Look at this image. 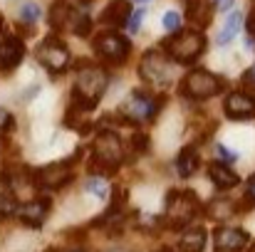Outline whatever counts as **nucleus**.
Here are the masks:
<instances>
[{
    "label": "nucleus",
    "mask_w": 255,
    "mask_h": 252,
    "mask_svg": "<svg viewBox=\"0 0 255 252\" xmlns=\"http://www.w3.org/2000/svg\"><path fill=\"white\" fill-rule=\"evenodd\" d=\"M206 248V230L203 228H188L183 230L178 240V252H203Z\"/></svg>",
    "instance_id": "a211bd4d"
},
{
    "label": "nucleus",
    "mask_w": 255,
    "mask_h": 252,
    "mask_svg": "<svg viewBox=\"0 0 255 252\" xmlns=\"http://www.w3.org/2000/svg\"><path fill=\"white\" fill-rule=\"evenodd\" d=\"M15 129V121H12V114L0 109V131H12Z\"/></svg>",
    "instance_id": "7c9ffc66"
},
{
    "label": "nucleus",
    "mask_w": 255,
    "mask_h": 252,
    "mask_svg": "<svg viewBox=\"0 0 255 252\" xmlns=\"http://www.w3.org/2000/svg\"><path fill=\"white\" fill-rule=\"evenodd\" d=\"M85 190L87 193H92L94 198H107L109 193H107V183L99 178V175H94V178H89L85 183Z\"/></svg>",
    "instance_id": "a878e982"
},
{
    "label": "nucleus",
    "mask_w": 255,
    "mask_h": 252,
    "mask_svg": "<svg viewBox=\"0 0 255 252\" xmlns=\"http://www.w3.org/2000/svg\"><path fill=\"white\" fill-rule=\"evenodd\" d=\"M248 32H251V35H255V7H253V12L248 15Z\"/></svg>",
    "instance_id": "f704fd0d"
},
{
    "label": "nucleus",
    "mask_w": 255,
    "mask_h": 252,
    "mask_svg": "<svg viewBox=\"0 0 255 252\" xmlns=\"http://www.w3.org/2000/svg\"><path fill=\"white\" fill-rule=\"evenodd\" d=\"M236 210H238V208H236L231 200H226V198H223V200H221V198H216V200H211V203H208V215H211V218H216V220H226V218H231Z\"/></svg>",
    "instance_id": "5701e85b"
},
{
    "label": "nucleus",
    "mask_w": 255,
    "mask_h": 252,
    "mask_svg": "<svg viewBox=\"0 0 255 252\" xmlns=\"http://www.w3.org/2000/svg\"><path fill=\"white\" fill-rule=\"evenodd\" d=\"M25 57V42L17 37V35H10L2 40L0 45V72L2 75H10Z\"/></svg>",
    "instance_id": "ddd939ff"
},
{
    "label": "nucleus",
    "mask_w": 255,
    "mask_h": 252,
    "mask_svg": "<svg viewBox=\"0 0 255 252\" xmlns=\"http://www.w3.org/2000/svg\"><path fill=\"white\" fill-rule=\"evenodd\" d=\"M80 159H82V149H77V151H75V156H72V159H67V161L50 164V166H42V168H37V170H32V183H35V188L57 190V188L67 185V183L75 178L72 166H75V161H80Z\"/></svg>",
    "instance_id": "0eeeda50"
},
{
    "label": "nucleus",
    "mask_w": 255,
    "mask_h": 252,
    "mask_svg": "<svg viewBox=\"0 0 255 252\" xmlns=\"http://www.w3.org/2000/svg\"><path fill=\"white\" fill-rule=\"evenodd\" d=\"M221 89H223V80L208 70H191L178 84V91L186 99H198V101L221 94Z\"/></svg>",
    "instance_id": "423d86ee"
},
{
    "label": "nucleus",
    "mask_w": 255,
    "mask_h": 252,
    "mask_svg": "<svg viewBox=\"0 0 255 252\" xmlns=\"http://www.w3.org/2000/svg\"><path fill=\"white\" fill-rule=\"evenodd\" d=\"M124 164V146L122 139L117 136V131L112 129H102L94 139L92 146V156H89V173L102 175H114L119 166Z\"/></svg>",
    "instance_id": "f257e3e1"
},
{
    "label": "nucleus",
    "mask_w": 255,
    "mask_h": 252,
    "mask_svg": "<svg viewBox=\"0 0 255 252\" xmlns=\"http://www.w3.org/2000/svg\"><path fill=\"white\" fill-rule=\"evenodd\" d=\"M37 62L47 70V72H52V75H60V72H65L67 70V65H70V47L57 37V35H47L40 45H37Z\"/></svg>",
    "instance_id": "6e6552de"
},
{
    "label": "nucleus",
    "mask_w": 255,
    "mask_h": 252,
    "mask_svg": "<svg viewBox=\"0 0 255 252\" xmlns=\"http://www.w3.org/2000/svg\"><path fill=\"white\" fill-rule=\"evenodd\" d=\"M216 154H218L221 164H233V161H238V154H236V151H231V149H226L223 144H218V146H216Z\"/></svg>",
    "instance_id": "c85d7f7f"
},
{
    "label": "nucleus",
    "mask_w": 255,
    "mask_h": 252,
    "mask_svg": "<svg viewBox=\"0 0 255 252\" xmlns=\"http://www.w3.org/2000/svg\"><path fill=\"white\" fill-rule=\"evenodd\" d=\"M241 25H243V12H241V10H233V12L228 15V20H226V27H223L221 35H218V45H228V42L236 37V32L241 30Z\"/></svg>",
    "instance_id": "412c9836"
},
{
    "label": "nucleus",
    "mask_w": 255,
    "mask_h": 252,
    "mask_svg": "<svg viewBox=\"0 0 255 252\" xmlns=\"http://www.w3.org/2000/svg\"><path fill=\"white\" fill-rule=\"evenodd\" d=\"M80 75H77V91L87 96L89 101L99 104V99L104 96L107 91V84H109V75L107 70H102L99 65H92V62H80Z\"/></svg>",
    "instance_id": "1a4fd4ad"
},
{
    "label": "nucleus",
    "mask_w": 255,
    "mask_h": 252,
    "mask_svg": "<svg viewBox=\"0 0 255 252\" xmlns=\"http://www.w3.org/2000/svg\"><path fill=\"white\" fill-rule=\"evenodd\" d=\"M92 47L97 52V57L107 65H124L131 55V42L119 35L117 30H107V32H99L94 40H92Z\"/></svg>",
    "instance_id": "39448f33"
},
{
    "label": "nucleus",
    "mask_w": 255,
    "mask_h": 252,
    "mask_svg": "<svg viewBox=\"0 0 255 252\" xmlns=\"http://www.w3.org/2000/svg\"><path fill=\"white\" fill-rule=\"evenodd\" d=\"M161 50L166 52L171 62H178V65H193L203 50H206V35L201 30H178L176 35L166 37L161 42Z\"/></svg>",
    "instance_id": "f03ea898"
},
{
    "label": "nucleus",
    "mask_w": 255,
    "mask_h": 252,
    "mask_svg": "<svg viewBox=\"0 0 255 252\" xmlns=\"http://www.w3.org/2000/svg\"><path fill=\"white\" fill-rule=\"evenodd\" d=\"M40 15H42V10L35 2H25L20 7V25H32V22L40 20Z\"/></svg>",
    "instance_id": "b1692460"
},
{
    "label": "nucleus",
    "mask_w": 255,
    "mask_h": 252,
    "mask_svg": "<svg viewBox=\"0 0 255 252\" xmlns=\"http://www.w3.org/2000/svg\"><path fill=\"white\" fill-rule=\"evenodd\" d=\"M201 166V156L196 151V146H183L176 156V170L181 178H191Z\"/></svg>",
    "instance_id": "f3484780"
},
{
    "label": "nucleus",
    "mask_w": 255,
    "mask_h": 252,
    "mask_svg": "<svg viewBox=\"0 0 255 252\" xmlns=\"http://www.w3.org/2000/svg\"><path fill=\"white\" fill-rule=\"evenodd\" d=\"M144 15H146V7H139V10H134V12H131V17H129V30H131V32H136V30L141 27Z\"/></svg>",
    "instance_id": "c756f323"
},
{
    "label": "nucleus",
    "mask_w": 255,
    "mask_h": 252,
    "mask_svg": "<svg viewBox=\"0 0 255 252\" xmlns=\"http://www.w3.org/2000/svg\"><path fill=\"white\" fill-rule=\"evenodd\" d=\"M223 111L233 121H248L255 119V96L246 91H231L223 101Z\"/></svg>",
    "instance_id": "9b49d317"
},
{
    "label": "nucleus",
    "mask_w": 255,
    "mask_h": 252,
    "mask_svg": "<svg viewBox=\"0 0 255 252\" xmlns=\"http://www.w3.org/2000/svg\"><path fill=\"white\" fill-rule=\"evenodd\" d=\"M246 203L248 205H255V175L248 180V193H246Z\"/></svg>",
    "instance_id": "2f4dec72"
},
{
    "label": "nucleus",
    "mask_w": 255,
    "mask_h": 252,
    "mask_svg": "<svg viewBox=\"0 0 255 252\" xmlns=\"http://www.w3.org/2000/svg\"><path fill=\"white\" fill-rule=\"evenodd\" d=\"M149 146H151L149 134H144V131H134L131 134V149H134V154H146Z\"/></svg>",
    "instance_id": "bb28decb"
},
{
    "label": "nucleus",
    "mask_w": 255,
    "mask_h": 252,
    "mask_svg": "<svg viewBox=\"0 0 255 252\" xmlns=\"http://www.w3.org/2000/svg\"><path fill=\"white\" fill-rule=\"evenodd\" d=\"M186 2V7H193V5H198V2H203V0H183Z\"/></svg>",
    "instance_id": "e433bc0d"
},
{
    "label": "nucleus",
    "mask_w": 255,
    "mask_h": 252,
    "mask_svg": "<svg viewBox=\"0 0 255 252\" xmlns=\"http://www.w3.org/2000/svg\"><path fill=\"white\" fill-rule=\"evenodd\" d=\"M47 213H50V198H35L17 208V218L27 228H42L47 220Z\"/></svg>",
    "instance_id": "4468645a"
},
{
    "label": "nucleus",
    "mask_w": 255,
    "mask_h": 252,
    "mask_svg": "<svg viewBox=\"0 0 255 252\" xmlns=\"http://www.w3.org/2000/svg\"><path fill=\"white\" fill-rule=\"evenodd\" d=\"M186 17H188V22L193 25V30H203V27H208L211 20H213V5H208V2L203 0V2H198V5H193V7H186Z\"/></svg>",
    "instance_id": "6ab92c4d"
},
{
    "label": "nucleus",
    "mask_w": 255,
    "mask_h": 252,
    "mask_svg": "<svg viewBox=\"0 0 255 252\" xmlns=\"http://www.w3.org/2000/svg\"><path fill=\"white\" fill-rule=\"evenodd\" d=\"M161 25H164V30H169V32H176V30L181 27V12H176V10H169V12L164 15Z\"/></svg>",
    "instance_id": "cd10ccee"
},
{
    "label": "nucleus",
    "mask_w": 255,
    "mask_h": 252,
    "mask_svg": "<svg viewBox=\"0 0 255 252\" xmlns=\"http://www.w3.org/2000/svg\"><path fill=\"white\" fill-rule=\"evenodd\" d=\"M5 27V17H2V12H0V30Z\"/></svg>",
    "instance_id": "58836bf2"
},
{
    "label": "nucleus",
    "mask_w": 255,
    "mask_h": 252,
    "mask_svg": "<svg viewBox=\"0 0 255 252\" xmlns=\"http://www.w3.org/2000/svg\"><path fill=\"white\" fill-rule=\"evenodd\" d=\"M169 57L164 50H149L144 52L139 62V77L151 86H164L169 82Z\"/></svg>",
    "instance_id": "9d476101"
},
{
    "label": "nucleus",
    "mask_w": 255,
    "mask_h": 252,
    "mask_svg": "<svg viewBox=\"0 0 255 252\" xmlns=\"http://www.w3.org/2000/svg\"><path fill=\"white\" fill-rule=\"evenodd\" d=\"M129 17H131V2L129 0H112L102 10V25H107L112 30L129 25Z\"/></svg>",
    "instance_id": "2eb2a0df"
},
{
    "label": "nucleus",
    "mask_w": 255,
    "mask_h": 252,
    "mask_svg": "<svg viewBox=\"0 0 255 252\" xmlns=\"http://www.w3.org/2000/svg\"><path fill=\"white\" fill-rule=\"evenodd\" d=\"M136 2H146V0H136Z\"/></svg>",
    "instance_id": "79ce46f5"
},
{
    "label": "nucleus",
    "mask_w": 255,
    "mask_h": 252,
    "mask_svg": "<svg viewBox=\"0 0 255 252\" xmlns=\"http://www.w3.org/2000/svg\"><path fill=\"white\" fill-rule=\"evenodd\" d=\"M208 175H211L213 185L221 188V190H231V188H236V185L241 183V175L233 173L231 168L226 166V164H221V161H213V164L208 166Z\"/></svg>",
    "instance_id": "dca6fc26"
},
{
    "label": "nucleus",
    "mask_w": 255,
    "mask_h": 252,
    "mask_svg": "<svg viewBox=\"0 0 255 252\" xmlns=\"http://www.w3.org/2000/svg\"><path fill=\"white\" fill-rule=\"evenodd\" d=\"M216 7L218 10H231L233 7V0H216Z\"/></svg>",
    "instance_id": "72a5a7b5"
},
{
    "label": "nucleus",
    "mask_w": 255,
    "mask_h": 252,
    "mask_svg": "<svg viewBox=\"0 0 255 252\" xmlns=\"http://www.w3.org/2000/svg\"><path fill=\"white\" fill-rule=\"evenodd\" d=\"M251 243V235L243 228H216L213 245L216 252H243Z\"/></svg>",
    "instance_id": "f8f14e48"
},
{
    "label": "nucleus",
    "mask_w": 255,
    "mask_h": 252,
    "mask_svg": "<svg viewBox=\"0 0 255 252\" xmlns=\"http://www.w3.org/2000/svg\"><path fill=\"white\" fill-rule=\"evenodd\" d=\"M12 213H17V203L12 193H0V220H7Z\"/></svg>",
    "instance_id": "393cba45"
},
{
    "label": "nucleus",
    "mask_w": 255,
    "mask_h": 252,
    "mask_svg": "<svg viewBox=\"0 0 255 252\" xmlns=\"http://www.w3.org/2000/svg\"><path fill=\"white\" fill-rule=\"evenodd\" d=\"M161 106H164V96H151L144 89H134L129 99L119 106V116L129 126H141V124L154 121Z\"/></svg>",
    "instance_id": "20e7f679"
},
{
    "label": "nucleus",
    "mask_w": 255,
    "mask_h": 252,
    "mask_svg": "<svg viewBox=\"0 0 255 252\" xmlns=\"http://www.w3.org/2000/svg\"><path fill=\"white\" fill-rule=\"evenodd\" d=\"M156 252H173V250H171V248H159Z\"/></svg>",
    "instance_id": "ea45409f"
},
{
    "label": "nucleus",
    "mask_w": 255,
    "mask_h": 252,
    "mask_svg": "<svg viewBox=\"0 0 255 252\" xmlns=\"http://www.w3.org/2000/svg\"><path fill=\"white\" fill-rule=\"evenodd\" d=\"M45 252H80V250H67V248H50V250Z\"/></svg>",
    "instance_id": "c9c22d12"
},
{
    "label": "nucleus",
    "mask_w": 255,
    "mask_h": 252,
    "mask_svg": "<svg viewBox=\"0 0 255 252\" xmlns=\"http://www.w3.org/2000/svg\"><path fill=\"white\" fill-rule=\"evenodd\" d=\"M67 30H72V35H77V37H89V32H92V17L85 15V12H80V10H72Z\"/></svg>",
    "instance_id": "4be33fe9"
},
{
    "label": "nucleus",
    "mask_w": 255,
    "mask_h": 252,
    "mask_svg": "<svg viewBox=\"0 0 255 252\" xmlns=\"http://www.w3.org/2000/svg\"><path fill=\"white\" fill-rule=\"evenodd\" d=\"M107 252H129V250H122V248H114V250H107Z\"/></svg>",
    "instance_id": "a19ab883"
},
{
    "label": "nucleus",
    "mask_w": 255,
    "mask_h": 252,
    "mask_svg": "<svg viewBox=\"0 0 255 252\" xmlns=\"http://www.w3.org/2000/svg\"><path fill=\"white\" fill-rule=\"evenodd\" d=\"M89 2H94V0H77V5H80V7H87Z\"/></svg>",
    "instance_id": "4c0bfd02"
},
{
    "label": "nucleus",
    "mask_w": 255,
    "mask_h": 252,
    "mask_svg": "<svg viewBox=\"0 0 255 252\" xmlns=\"http://www.w3.org/2000/svg\"><path fill=\"white\" fill-rule=\"evenodd\" d=\"M70 15H72V7L65 0H55L52 7H50V15H47V25L55 32H60V30H65L70 25Z\"/></svg>",
    "instance_id": "aec40b11"
},
{
    "label": "nucleus",
    "mask_w": 255,
    "mask_h": 252,
    "mask_svg": "<svg viewBox=\"0 0 255 252\" xmlns=\"http://www.w3.org/2000/svg\"><path fill=\"white\" fill-rule=\"evenodd\" d=\"M201 213V200L193 190H169L166 195V213H164V225L171 230L188 228L196 215Z\"/></svg>",
    "instance_id": "7ed1b4c3"
},
{
    "label": "nucleus",
    "mask_w": 255,
    "mask_h": 252,
    "mask_svg": "<svg viewBox=\"0 0 255 252\" xmlns=\"http://www.w3.org/2000/svg\"><path fill=\"white\" fill-rule=\"evenodd\" d=\"M243 84L255 89V65L251 67V70H246V72H243Z\"/></svg>",
    "instance_id": "473e14b6"
}]
</instances>
